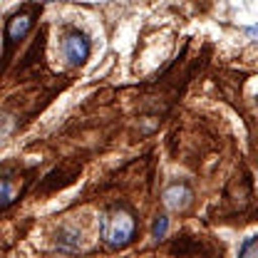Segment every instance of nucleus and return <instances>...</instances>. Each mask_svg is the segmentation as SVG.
Wrapping results in <instances>:
<instances>
[{"label":"nucleus","instance_id":"f257e3e1","mask_svg":"<svg viewBox=\"0 0 258 258\" xmlns=\"http://www.w3.org/2000/svg\"><path fill=\"white\" fill-rule=\"evenodd\" d=\"M99 233H102V241L112 248H124L134 241V233H137V221L134 216L129 214L127 209L122 206H114L109 211H104L102 221H99Z\"/></svg>","mask_w":258,"mask_h":258},{"label":"nucleus","instance_id":"f03ea898","mask_svg":"<svg viewBox=\"0 0 258 258\" xmlns=\"http://www.w3.org/2000/svg\"><path fill=\"white\" fill-rule=\"evenodd\" d=\"M35 13H37V8H30V10H20L8 18V23H5V50L8 52L15 42H20L30 32L32 23H35Z\"/></svg>","mask_w":258,"mask_h":258},{"label":"nucleus","instance_id":"7ed1b4c3","mask_svg":"<svg viewBox=\"0 0 258 258\" xmlns=\"http://www.w3.org/2000/svg\"><path fill=\"white\" fill-rule=\"evenodd\" d=\"M62 52H64V60L70 64H82L90 57V40H87V35L80 30H70L62 40Z\"/></svg>","mask_w":258,"mask_h":258},{"label":"nucleus","instance_id":"20e7f679","mask_svg":"<svg viewBox=\"0 0 258 258\" xmlns=\"http://www.w3.org/2000/svg\"><path fill=\"white\" fill-rule=\"evenodd\" d=\"M164 201H166V206H169V209L181 211V209H186V206L191 204V189H189V186H184V184H174L171 189H166Z\"/></svg>","mask_w":258,"mask_h":258},{"label":"nucleus","instance_id":"39448f33","mask_svg":"<svg viewBox=\"0 0 258 258\" xmlns=\"http://www.w3.org/2000/svg\"><path fill=\"white\" fill-rule=\"evenodd\" d=\"M166 228H169V219H166V216H157V221L152 226V236H154L157 241H161V238L166 236Z\"/></svg>","mask_w":258,"mask_h":258}]
</instances>
